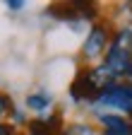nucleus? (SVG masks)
Here are the masks:
<instances>
[{"label": "nucleus", "instance_id": "1", "mask_svg": "<svg viewBox=\"0 0 132 135\" xmlns=\"http://www.w3.org/2000/svg\"><path fill=\"white\" fill-rule=\"evenodd\" d=\"M103 65L110 70L115 80H132V29L123 27L115 31V36L110 39V46L106 51Z\"/></svg>", "mask_w": 132, "mask_h": 135}, {"label": "nucleus", "instance_id": "2", "mask_svg": "<svg viewBox=\"0 0 132 135\" xmlns=\"http://www.w3.org/2000/svg\"><path fill=\"white\" fill-rule=\"evenodd\" d=\"M115 77L110 75V70L106 65H96V68H87V70H82L75 82L70 84V97L72 101H94L98 99L108 84H113Z\"/></svg>", "mask_w": 132, "mask_h": 135}, {"label": "nucleus", "instance_id": "3", "mask_svg": "<svg viewBox=\"0 0 132 135\" xmlns=\"http://www.w3.org/2000/svg\"><path fill=\"white\" fill-rule=\"evenodd\" d=\"M96 106H106V109H115L125 116H132V84L127 82H113L98 94V99L94 101Z\"/></svg>", "mask_w": 132, "mask_h": 135}, {"label": "nucleus", "instance_id": "4", "mask_svg": "<svg viewBox=\"0 0 132 135\" xmlns=\"http://www.w3.org/2000/svg\"><path fill=\"white\" fill-rule=\"evenodd\" d=\"M108 46H110V29L106 24H94L84 39V46H82V58L98 60L101 56H106Z\"/></svg>", "mask_w": 132, "mask_h": 135}, {"label": "nucleus", "instance_id": "5", "mask_svg": "<svg viewBox=\"0 0 132 135\" xmlns=\"http://www.w3.org/2000/svg\"><path fill=\"white\" fill-rule=\"evenodd\" d=\"M101 126H103V135H132V123L125 116L118 113H101Z\"/></svg>", "mask_w": 132, "mask_h": 135}, {"label": "nucleus", "instance_id": "6", "mask_svg": "<svg viewBox=\"0 0 132 135\" xmlns=\"http://www.w3.org/2000/svg\"><path fill=\"white\" fill-rule=\"evenodd\" d=\"M51 104H53V97L48 94L46 89H39V92H34V94L27 97V109L39 111V113L48 111V109H51Z\"/></svg>", "mask_w": 132, "mask_h": 135}, {"label": "nucleus", "instance_id": "7", "mask_svg": "<svg viewBox=\"0 0 132 135\" xmlns=\"http://www.w3.org/2000/svg\"><path fill=\"white\" fill-rule=\"evenodd\" d=\"M65 135H94V130H91L89 126H82V123H77V126H72L70 130H65Z\"/></svg>", "mask_w": 132, "mask_h": 135}, {"label": "nucleus", "instance_id": "8", "mask_svg": "<svg viewBox=\"0 0 132 135\" xmlns=\"http://www.w3.org/2000/svg\"><path fill=\"white\" fill-rule=\"evenodd\" d=\"M29 135H51V133L46 130V126L41 121H31L29 123Z\"/></svg>", "mask_w": 132, "mask_h": 135}, {"label": "nucleus", "instance_id": "9", "mask_svg": "<svg viewBox=\"0 0 132 135\" xmlns=\"http://www.w3.org/2000/svg\"><path fill=\"white\" fill-rule=\"evenodd\" d=\"M10 111H12V101H10V97L0 94V118H3L5 113H10Z\"/></svg>", "mask_w": 132, "mask_h": 135}, {"label": "nucleus", "instance_id": "10", "mask_svg": "<svg viewBox=\"0 0 132 135\" xmlns=\"http://www.w3.org/2000/svg\"><path fill=\"white\" fill-rule=\"evenodd\" d=\"M0 135H17V130L12 126H7V123H0Z\"/></svg>", "mask_w": 132, "mask_h": 135}, {"label": "nucleus", "instance_id": "11", "mask_svg": "<svg viewBox=\"0 0 132 135\" xmlns=\"http://www.w3.org/2000/svg\"><path fill=\"white\" fill-rule=\"evenodd\" d=\"M10 10H14V12H17V10H22L24 7V3H22V0H7V3H5Z\"/></svg>", "mask_w": 132, "mask_h": 135}]
</instances>
